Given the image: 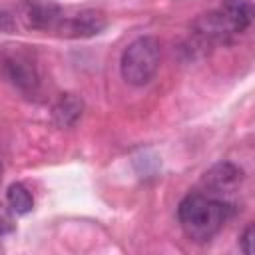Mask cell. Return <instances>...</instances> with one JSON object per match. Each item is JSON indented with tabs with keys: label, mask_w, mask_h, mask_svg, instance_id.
Wrapping results in <instances>:
<instances>
[{
	"label": "cell",
	"mask_w": 255,
	"mask_h": 255,
	"mask_svg": "<svg viewBox=\"0 0 255 255\" xmlns=\"http://www.w3.org/2000/svg\"><path fill=\"white\" fill-rule=\"evenodd\" d=\"M253 22V4L249 0H223L215 10L201 14L191 26L193 52L217 44H229Z\"/></svg>",
	"instance_id": "cell-1"
},
{
	"label": "cell",
	"mask_w": 255,
	"mask_h": 255,
	"mask_svg": "<svg viewBox=\"0 0 255 255\" xmlns=\"http://www.w3.org/2000/svg\"><path fill=\"white\" fill-rule=\"evenodd\" d=\"M235 211V205L223 197L193 191L179 201L177 221L191 241L207 243L223 229Z\"/></svg>",
	"instance_id": "cell-2"
},
{
	"label": "cell",
	"mask_w": 255,
	"mask_h": 255,
	"mask_svg": "<svg viewBox=\"0 0 255 255\" xmlns=\"http://www.w3.org/2000/svg\"><path fill=\"white\" fill-rule=\"evenodd\" d=\"M161 62V44L153 36L135 38L122 54L120 72L131 86H145L153 80Z\"/></svg>",
	"instance_id": "cell-3"
},
{
	"label": "cell",
	"mask_w": 255,
	"mask_h": 255,
	"mask_svg": "<svg viewBox=\"0 0 255 255\" xmlns=\"http://www.w3.org/2000/svg\"><path fill=\"white\" fill-rule=\"evenodd\" d=\"M0 76L24 96H34L40 88L36 58L26 46L14 44L0 50Z\"/></svg>",
	"instance_id": "cell-4"
},
{
	"label": "cell",
	"mask_w": 255,
	"mask_h": 255,
	"mask_svg": "<svg viewBox=\"0 0 255 255\" xmlns=\"http://www.w3.org/2000/svg\"><path fill=\"white\" fill-rule=\"evenodd\" d=\"M108 20L98 10H80L72 16H64L56 24V32L64 38H92L106 30Z\"/></svg>",
	"instance_id": "cell-5"
},
{
	"label": "cell",
	"mask_w": 255,
	"mask_h": 255,
	"mask_svg": "<svg viewBox=\"0 0 255 255\" xmlns=\"http://www.w3.org/2000/svg\"><path fill=\"white\" fill-rule=\"evenodd\" d=\"M18 14L30 30H52L62 18V6L56 0H24Z\"/></svg>",
	"instance_id": "cell-6"
},
{
	"label": "cell",
	"mask_w": 255,
	"mask_h": 255,
	"mask_svg": "<svg viewBox=\"0 0 255 255\" xmlns=\"http://www.w3.org/2000/svg\"><path fill=\"white\" fill-rule=\"evenodd\" d=\"M243 179V169L231 161L213 163L201 177V185L209 195L223 197V193L233 191Z\"/></svg>",
	"instance_id": "cell-7"
},
{
	"label": "cell",
	"mask_w": 255,
	"mask_h": 255,
	"mask_svg": "<svg viewBox=\"0 0 255 255\" xmlns=\"http://www.w3.org/2000/svg\"><path fill=\"white\" fill-rule=\"evenodd\" d=\"M84 100L76 94H64L60 96V100L54 104L52 108V122L60 128V129H68L74 128L82 114H84Z\"/></svg>",
	"instance_id": "cell-8"
},
{
	"label": "cell",
	"mask_w": 255,
	"mask_h": 255,
	"mask_svg": "<svg viewBox=\"0 0 255 255\" xmlns=\"http://www.w3.org/2000/svg\"><path fill=\"white\" fill-rule=\"evenodd\" d=\"M6 203H8V207L12 209L14 215H26V213H30L34 209L32 191L24 183H20V181H16V183H12L8 187V191H6Z\"/></svg>",
	"instance_id": "cell-9"
},
{
	"label": "cell",
	"mask_w": 255,
	"mask_h": 255,
	"mask_svg": "<svg viewBox=\"0 0 255 255\" xmlns=\"http://www.w3.org/2000/svg\"><path fill=\"white\" fill-rule=\"evenodd\" d=\"M16 229V223H14V213L10 207L2 205L0 203V235H8Z\"/></svg>",
	"instance_id": "cell-10"
},
{
	"label": "cell",
	"mask_w": 255,
	"mask_h": 255,
	"mask_svg": "<svg viewBox=\"0 0 255 255\" xmlns=\"http://www.w3.org/2000/svg\"><path fill=\"white\" fill-rule=\"evenodd\" d=\"M16 30V16L6 10L0 8V32H14Z\"/></svg>",
	"instance_id": "cell-11"
},
{
	"label": "cell",
	"mask_w": 255,
	"mask_h": 255,
	"mask_svg": "<svg viewBox=\"0 0 255 255\" xmlns=\"http://www.w3.org/2000/svg\"><path fill=\"white\" fill-rule=\"evenodd\" d=\"M251 243H253V225H247L245 227V231H243V235L239 237V247H241V251L245 253V255H251Z\"/></svg>",
	"instance_id": "cell-12"
},
{
	"label": "cell",
	"mask_w": 255,
	"mask_h": 255,
	"mask_svg": "<svg viewBox=\"0 0 255 255\" xmlns=\"http://www.w3.org/2000/svg\"><path fill=\"white\" fill-rule=\"evenodd\" d=\"M0 171H2V161H0Z\"/></svg>",
	"instance_id": "cell-13"
}]
</instances>
